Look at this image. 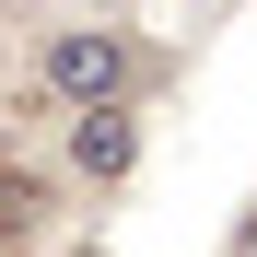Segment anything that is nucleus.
Segmentation results:
<instances>
[{
  "label": "nucleus",
  "instance_id": "1",
  "mask_svg": "<svg viewBox=\"0 0 257 257\" xmlns=\"http://www.w3.org/2000/svg\"><path fill=\"white\" fill-rule=\"evenodd\" d=\"M35 82H47L59 105H128V94L152 82V47L117 35V24H70V35L35 47Z\"/></svg>",
  "mask_w": 257,
  "mask_h": 257
},
{
  "label": "nucleus",
  "instance_id": "2",
  "mask_svg": "<svg viewBox=\"0 0 257 257\" xmlns=\"http://www.w3.org/2000/svg\"><path fill=\"white\" fill-rule=\"evenodd\" d=\"M70 176L82 187H128L141 176V117L128 105H70Z\"/></svg>",
  "mask_w": 257,
  "mask_h": 257
},
{
  "label": "nucleus",
  "instance_id": "3",
  "mask_svg": "<svg viewBox=\"0 0 257 257\" xmlns=\"http://www.w3.org/2000/svg\"><path fill=\"white\" fill-rule=\"evenodd\" d=\"M234 257H257V210H245V222H234Z\"/></svg>",
  "mask_w": 257,
  "mask_h": 257
},
{
  "label": "nucleus",
  "instance_id": "4",
  "mask_svg": "<svg viewBox=\"0 0 257 257\" xmlns=\"http://www.w3.org/2000/svg\"><path fill=\"white\" fill-rule=\"evenodd\" d=\"M94 12H128V0H94Z\"/></svg>",
  "mask_w": 257,
  "mask_h": 257
}]
</instances>
